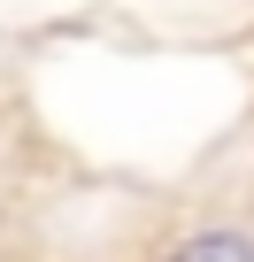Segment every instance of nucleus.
<instances>
[{
    "mask_svg": "<svg viewBox=\"0 0 254 262\" xmlns=\"http://www.w3.org/2000/svg\"><path fill=\"white\" fill-rule=\"evenodd\" d=\"M170 262H254V239L246 231H193Z\"/></svg>",
    "mask_w": 254,
    "mask_h": 262,
    "instance_id": "obj_1",
    "label": "nucleus"
}]
</instances>
